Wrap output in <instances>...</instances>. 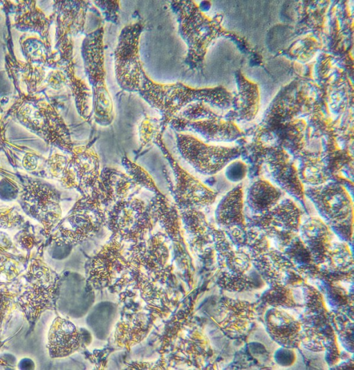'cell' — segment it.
Listing matches in <instances>:
<instances>
[{
	"label": "cell",
	"instance_id": "d6a6232c",
	"mask_svg": "<svg viewBox=\"0 0 354 370\" xmlns=\"http://www.w3.org/2000/svg\"><path fill=\"white\" fill-rule=\"evenodd\" d=\"M297 355L295 349L280 346L273 353L274 362L282 367H289L294 364Z\"/></svg>",
	"mask_w": 354,
	"mask_h": 370
},
{
	"label": "cell",
	"instance_id": "8fae6325",
	"mask_svg": "<svg viewBox=\"0 0 354 370\" xmlns=\"http://www.w3.org/2000/svg\"><path fill=\"white\" fill-rule=\"evenodd\" d=\"M257 314L254 304L223 297L217 304L214 318L229 337L237 338L248 332Z\"/></svg>",
	"mask_w": 354,
	"mask_h": 370
},
{
	"label": "cell",
	"instance_id": "d6986e66",
	"mask_svg": "<svg viewBox=\"0 0 354 370\" xmlns=\"http://www.w3.org/2000/svg\"><path fill=\"white\" fill-rule=\"evenodd\" d=\"M70 163L79 184L78 191L82 196H87L98 181L102 167L97 153L91 148L79 147L73 150Z\"/></svg>",
	"mask_w": 354,
	"mask_h": 370
},
{
	"label": "cell",
	"instance_id": "8992f818",
	"mask_svg": "<svg viewBox=\"0 0 354 370\" xmlns=\"http://www.w3.org/2000/svg\"><path fill=\"white\" fill-rule=\"evenodd\" d=\"M140 187L124 172L114 167L102 168L100 178L83 202L107 211L117 202L136 196Z\"/></svg>",
	"mask_w": 354,
	"mask_h": 370
},
{
	"label": "cell",
	"instance_id": "5bb4252c",
	"mask_svg": "<svg viewBox=\"0 0 354 370\" xmlns=\"http://www.w3.org/2000/svg\"><path fill=\"white\" fill-rule=\"evenodd\" d=\"M298 235L309 250L314 263L319 266L326 260L335 234L328 225L317 216L301 221Z\"/></svg>",
	"mask_w": 354,
	"mask_h": 370
},
{
	"label": "cell",
	"instance_id": "f1b7e54d",
	"mask_svg": "<svg viewBox=\"0 0 354 370\" xmlns=\"http://www.w3.org/2000/svg\"><path fill=\"white\" fill-rule=\"evenodd\" d=\"M122 165L124 172L140 187L147 189L153 194L160 192L152 176L142 167L124 156L122 158Z\"/></svg>",
	"mask_w": 354,
	"mask_h": 370
},
{
	"label": "cell",
	"instance_id": "ffe728a7",
	"mask_svg": "<svg viewBox=\"0 0 354 370\" xmlns=\"http://www.w3.org/2000/svg\"><path fill=\"white\" fill-rule=\"evenodd\" d=\"M81 344V333L70 321L57 317L50 326L48 347L53 358L68 356L77 351Z\"/></svg>",
	"mask_w": 354,
	"mask_h": 370
},
{
	"label": "cell",
	"instance_id": "6da1fadb",
	"mask_svg": "<svg viewBox=\"0 0 354 370\" xmlns=\"http://www.w3.org/2000/svg\"><path fill=\"white\" fill-rule=\"evenodd\" d=\"M304 194L339 241H352L353 201L344 185L332 180L319 185H304Z\"/></svg>",
	"mask_w": 354,
	"mask_h": 370
},
{
	"label": "cell",
	"instance_id": "277c9868",
	"mask_svg": "<svg viewBox=\"0 0 354 370\" xmlns=\"http://www.w3.org/2000/svg\"><path fill=\"white\" fill-rule=\"evenodd\" d=\"M176 138L182 158L196 172L204 176L216 174L240 155L237 148L210 145L186 132L176 133Z\"/></svg>",
	"mask_w": 354,
	"mask_h": 370
},
{
	"label": "cell",
	"instance_id": "7a4b0ae2",
	"mask_svg": "<svg viewBox=\"0 0 354 370\" xmlns=\"http://www.w3.org/2000/svg\"><path fill=\"white\" fill-rule=\"evenodd\" d=\"M156 222L150 200L136 196L115 203L106 212L105 225L120 240L134 243L146 238Z\"/></svg>",
	"mask_w": 354,
	"mask_h": 370
},
{
	"label": "cell",
	"instance_id": "83f0119b",
	"mask_svg": "<svg viewBox=\"0 0 354 370\" xmlns=\"http://www.w3.org/2000/svg\"><path fill=\"white\" fill-rule=\"evenodd\" d=\"M330 324L337 336V342L344 349L353 353V320L342 313L329 311Z\"/></svg>",
	"mask_w": 354,
	"mask_h": 370
},
{
	"label": "cell",
	"instance_id": "f546056e",
	"mask_svg": "<svg viewBox=\"0 0 354 370\" xmlns=\"http://www.w3.org/2000/svg\"><path fill=\"white\" fill-rule=\"evenodd\" d=\"M225 178L232 183H240L248 174V166L239 159L231 160L223 169Z\"/></svg>",
	"mask_w": 354,
	"mask_h": 370
},
{
	"label": "cell",
	"instance_id": "3957f363",
	"mask_svg": "<svg viewBox=\"0 0 354 370\" xmlns=\"http://www.w3.org/2000/svg\"><path fill=\"white\" fill-rule=\"evenodd\" d=\"M301 290V314L297 318L301 327L300 346L313 352H324L323 342L334 331L330 324L329 311L320 291L308 283Z\"/></svg>",
	"mask_w": 354,
	"mask_h": 370
},
{
	"label": "cell",
	"instance_id": "44dd1931",
	"mask_svg": "<svg viewBox=\"0 0 354 370\" xmlns=\"http://www.w3.org/2000/svg\"><path fill=\"white\" fill-rule=\"evenodd\" d=\"M313 280L322 294L329 311L344 314L353 320V293H350L339 282L319 276Z\"/></svg>",
	"mask_w": 354,
	"mask_h": 370
},
{
	"label": "cell",
	"instance_id": "484cf974",
	"mask_svg": "<svg viewBox=\"0 0 354 370\" xmlns=\"http://www.w3.org/2000/svg\"><path fill=\"white\" fill-rule=\"evenodd\" d=\"M260 300L267 306L286 311L297 307L292 288L282 284L268 286L261 294Z\"/></svg>",
	"mask_w": 354,
	"mask_h": 370
},
{
	"label": "cell",
	"instance_id": "9a60e30c",
	"mask_svg": "<svg viewBox=\"0 0 354 370\" xmlns=\"http://www.w3.org/2000/svg\"><path fill=\"white\" fill-rule=\"evenodd\" d=\"M269 239L261 231L247 228L245 249L248 252L252 267L268 286L281 284V275L272 267L268 251Z\"/></svg>",
	"mask_w": 354,
	"mask_h": 370
},
{
	"label": "cell",
	"instance_id": "ac0fdd59",
	"mask_svg": "<svg viewBox=\"0 0 354 370\" xmlns=\"http://www.w3.org/2000/svg\"><path fill=\"white\" fill-rule=\"evenodd\" d=\"M182 225L190 237L192 247L201 254L215 258L212 228L205 215L200 209L180 210Z\"/></svg>",
	"mask_w": 354,
	"mask_h": 370
},
{
	"label": "cell",
	"instance_id": "603a6c76",
	"mask_svg": "<svg viewBox=\"0 0 354 370\" xmlns=\"http://www.w3.org/2000/svg\"><path fill=\"white\" fill-rule=\"evenodd\" d=\"M269 215L272 230L269 238L274 229L298 234L303 213L297 202L292 198L283 196L270 210Z\"/></svg>",
	"mask_w": 354,
	"mask_h": 370
},
{
	"label": "cell",
	"instance_id": "2e32d148",
	"mask_svg": "<svg viewBox=\"0 0 354 370\" xmlns=\"http://www.w3.org/2000/svg\"><path fill=\"white\" fill-rule=\"evenodd\" d=\"M169 123L178 132L190 131L207 142L232 140L240 134L239 129L233 124L224 122L214 118L187 120L174 117Z\"/></svg>",
	"mask_w": 354,
	"mask_h": 370
},
{
	"label": "cell",
	"instance_id": "4dcf8cb0",
	"mask_svg": "<svg viewBox=\"0 0 354 370\" xmlns=\"http://www.w3.org/2000/svg\"><path fill=\"white\" fill-rule=\"evenodd\" d=\"M160 123L152 118H146L139 127V139L141 145L152 142L158 134Z\"/></svg>",
	"mask_w": 354,
	"mask_h": 370
},
{
	"label": "cell",
	"instance_id": "d4e9b609",
	"mask_svg": "<svg viewBox=\"0 0 354 370\" xmlns=\"http://www.w3.org/2000/svg\"><path fill=\"white\" fill-rule=\"evenodd\" d=\"M104 303L96 305L88 315V325L94 335L99 339H104L109 334L116 315L114 304L106 302L104 313Z\"/></svg>",
	"mask_w": 354,
	"mask_h": 370
},
{
	"label": "cell",
	"instance_id": "836d02e7",
	"mask_svg": "<svg viewBox=\"0 0 354 370\" xmlns=\"http://www.w3.org/2000/svg\"><path fill=\"white\" fill-rule=\"evenodd\" d=\"M353 369V356L350 357L348 359L341 360L339 362L330 367L333 369Z\"/></svg>",
	"mask_w": 354,
	"mask_h": 370
},
{
	"label": "cell",
	"instance_id": "cb8c5ba5",
	"mask_svg": "<svg viewBox=\"0 0 354 370\" xmlns=\"http://www.w3.org/2000/svg\"><path fill=\"white\" fill-rule=\"evenodd\" d=\"M279 250L281 251L293 263L296 270L307 281L315 279L319 275V267L316 265L311 255L300 239L295 234Z\"/></svg>",
	"mask_w": 354,
	"mask_h": 370
},
{
	"label": "cell",
	"instance_id": "1f68e13d",
	"mask_svg": "<svg viewBox=\"0 0 354 370\" xmlns=\"http://www.w3.org/2000/svg\"><path fill=\"white\" fill-rule=\"evenodd\" d=\"M323 346L324 349V352L325 353V360L330 368L337 364L340 360V350L335 332L324 339Z\"/></svg>",
	"mask_w": 354,
	"mask_h": 370
},
{
	"label": "cell",
	"instance_id": "5b68a950",
	"mask_svg": "<svg viewBox=\"0 0 354 370\" xmlns=\"http://www.w3.org/2000/svg\"><path fill=\"white\" fill-rule=\"evenodd\" d=\"M167 160L173 172L174 202L179 210L203 207L212 205L216 198V193L183 167L172 156L162 142L160 135L154 138Z\"/></svg>",
	"mask_w": 354,
	"mask_h": 370
},
{
	"label": "cell",
	"instance_id": "4316f807",
	"mask_svg": "<svg viewBox=\"0 0 354 370\" xmlns=\"http://www.w3.org/2000/svg\"><path fill=\"white\" fill-rule=\"evenodd\" d=\"M299 178L306 186L319 185L330 180V174L319 159L306 160L301 161L296 166Z\"/></svg>",
	"mask_w": 354,
	"mask_h": 370
},
{
	"label": "cell",
	"instance_id": "7402d4cb",
	"mask_svg": "<svg viewBox=\"0 0 354 370\" xmlns=\"http://www.w3.org/2000/svg\"><path fill=\"white\" fill-rule=\"evenodd\" d=\"M150 202L156 221L171 239L178 241L181 235L182 222L180 210L175 203L161 192L155 194Z\"/></svg>",
	"mask_w": 354,
	"mask_h": 370
},
{
	"label": "cell",
	"instance_id": "9c48e42d",
	"mask_svg": "<svg viewBox=\"0 0 354 370\" xmlns=\"http://www.w3.org/2000/svg\"><path fill=\"white\" fill-rule=\"evenodd\" d=\"M140 26L124 28L115 52V71L118 83L127 91H139L145 75L138 57Z\"/></svg>",
	"mask_w": 354,
	"mask_h": 370
},
{
	"label": "cell",
	"instance_id": "ba28073f",
	"mask_svg": "<svg viewBox=\"0 0 354 370\" xmlns=\"http://www.w3.org/2000/svg\"><path fill=\"white\" fill-rule=\"evenodd\" d=\"M286 196L269 181L258 178L244 192V213L247 228L264 233L268 228V214Z\"/></svg>",
	"mask_w": 354,
	"mask_h": 370
},
{
	"label": "cell",
	"instance_id": "52a82bcc",
	"mask_svg": "<svg viewBox=\"0 0 354 370\" xmlns=\"http://www.w3.org/2000/svg\"><path fill=\"white\" fill-rule=\"evenodd\" d=\"M216 227L226 234L236 248H245L247 225L244 213V191L237 184L220 199L214 211Z\"/></svg>",
	"mask_w": 354,
	"mask_h": 370
},
{
	"label": "cell",
	"instance_id": "e0dca14e",
	"mask_svg": "<svg viewBox=\"0 0 354 370\" xmlns=\"http://www.w3.org/2000/svg\"><path fill=\"white\" fill-rule=\"evenodd\" d=\"M319 277L334 282L353 279V259L349 243L333 241L324 263L318 266Z\"/></svg>",
	"mask_w": 354,
	"mask_h": 370
},
{
	"label": "cell",
	"instance_id": "30bf717a",
	"mask_svg": "<svg viewBox=\"0 0 354 370\" xmlns=\"http://www.w3.org/2000/svg\"><path fill=\"white\" fill-rule=\"evenodd\" d=\"M265 178L296 202L305 204L304 185L297 167L281 150H272L266 156L261 167Z\"/></svg>",
	"mask_w": 354,
	"mask_h": 370
},
{
	"label": "cell",
	"instance_id": "7c38bea8",
	"mask_svg": "<svg viewBox=\"0 0 354 370\" xmlns=\"http://www.w3.org/2000/svg\"><path fill=\"white\" fill-rule=\"evenodd\" d=\"M215 260L218 269L217 279L239 277L252 268L249 255L245 248H236L221 230L212 228Z\"/></svg>",
	"mask_w": 354,
	"mask_h": 370
},
{
	"label": "cell",
	"instance_id": "4fadbf2b",
	"mask_svg": "<svg viewBox=\"0 0 354 370\" xmlns=\"http://www.w3.org/2000/svg\"><path fill=\"white\" fill-rule=\"evenodd\" d=\"M263 324L270 337L280 346L295 349L300 346V324L286 310L270 307L264 313Z\"/></svg>",
	"mask_w": 354,
	"mask_h": 370
}]
</instances>
